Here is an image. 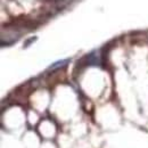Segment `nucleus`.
<instances>
[{
	"label": "nucleus",
	"instance_id": "f257e3e1",
	"mask_svg": "<svg viewBox=\"0 0 148 148\" xmlns=\"http://www.w3.org/2000/svg\"><path fill=\"white\" fill-rule=\"evenodd\" d=\"M69 62H70V59H63V60H58V62L54 63L53 65H50V70H55V69L63 67V66H65V65H66Z\"/></svg>",
	"mask_w": 148,
	"mask_h": 148
}]
</instances>
